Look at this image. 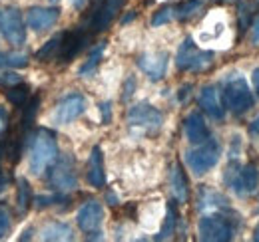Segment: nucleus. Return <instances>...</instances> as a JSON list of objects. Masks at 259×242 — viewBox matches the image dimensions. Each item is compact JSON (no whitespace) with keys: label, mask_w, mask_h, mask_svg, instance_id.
I'll list each match as a JSON object with an SVG mask.
<instances>
[{"label":"nucleus","mask_w":259,"mask_h":242,"mask_svg":"<svg viewBox=\"0 0 259 242\" xmlns=\"http://www.w3.org/2000/svg\"><path fill=\"white\" fill-rule=\"evenodd\" d=\"M58 159V143L56 135L50 129H38L32 135L30 143V155H28V167L32 175H42L50 169V165Z\"/></svg>","instance_id":"f257e3e1"},{"label":"nucleus","mask_w":259,"mask_h":242,"mask_svg":"<svg viewBox=\"0 0 259 242\" xmlns=\"http://www.w3.org/2000/svg\"><path fill=\"white\" fill-rule=\"evenodd\" d=\"M222 97H224L226 109H229L233 115L247 113L255 103V97H253V91L249 88V84L239 74L233 76L226 84V88L222 91Z\"/></svg>","instance_id":"f03ea898"},{"label":"nucleus","mask_w":259,"mask_h":242,"mask_svg":"<svg viewBox=\"0 0 259 242\" xmlns=\"http://www.w3.org/2000/svg\"><path fill=\"white\" fill-rule=\"evenodd\" d=\"M220 155H222V145L215 139L209 137L207 141L195 145V149H190L186 153V163H188V167L192 169L195 177H201L218 165Z\"/></svg>","instance_id":"7ed1b4c3"},{"label":"nucleus","mask_w":259,"mask_h":242,"mask_svg":"<svg viewBox=\"0 0 259 242\" xmlns=\"http://www.w3.org/2000/svg\"><path fill=\"white\" fill-rule=\"evenodd\" d=\"M215 54L209 50H199L194 44V38H186L184 44L178 50L176 56V66L182 72H205L213 64Z\"/></svg>","instance_id":"20e7f679"},{"label":"nucleus","mask_w":259,"mask_h":242,"mask_svg":"<svg viewBox=\"0 0 259 242\" xmlns=\"http://www.w3.org/2000/svg\"><path fill=\"white\" fill-rule=\"evenodd\" d=\"M48 183L54 191L58 193H68L78 187V173H76V161L72 153L58 155V159L50 165L48 173Z\"/></svg>","instance_id":"39448f33"},{"label":"nucleus","mask_w":259,"mask_h":242,"mask_svg":"<svg viewBox=\"0 0 259 242\" xmlns=\"http://www.w3.org/2000/svg\"><path fill=\"white\" fill-rule=\"evenodd\" d=\"M163 115L158 107L148 101H140L128 111V125L132 129H142L148 135H154L162 129Z\"/></svg>","instance_id":"423d86ee"},{"label":"nucleus","mask_w":259,"mask_h":242,"mask_svg":"<svg viewBox=\"0 0 259 242\" xmlns=\"http://www.w3.org/2000/svg\"><path fill=\"white\" fill-rule=\"evenodd\" d=\"M199 240L205 242H227L233 238V224L224 214H205L197 224Z\"/></svg>","instance_id":"0eeeda50"},{"label":"nucleus","mask_w":259,"mask_h":242,"mask_svg":"<svg viewBox=\"0 0 259 242\" xmlns=\"http://www.w3.org/2000/svg\"><path fill=\"white\" fill-rule=\"evenodd\" d=\"M0 34L12 46H22L26 42V26L22 22V12L16 6L0 8Z\"/></svg>","instance_id":"6e6552de"},{"label":"nucleus","mask_w":259,"mask_h":242,"mask_svg":"<svg viewBox=\"0 0 259 242\" xmlns=\"http://www.w3.org/2000/svg\"><path fill=\"white\" fill-rule=\"evenodd\" d=\"M226 183L237 193V195H251L255 193L259 187V171L255 165H245L243 169H239L235 165V171L233 167H227L226 171Z\"/></svg>","instance_id":"1a4fd4ad"},{"label":"nucleus","mask_w":259,"mask_h":242,"mask_svg":"<svg viewBox=\"0 0 259 242\" xmlns=\"http://www.w3.org/2000/svg\"><path fill=\"white\" fill-rule=\"evenodd\" d=\"M126 0H96V6L88 18V32L90 34H98V32H104L112 20L116 18V14L120 12V8L124 6Z\"/></svg>","instance_id":"9d476101"},{"label":"nucleus","mask_w":259,"mask_h":242,"mask_svg":"<svg viewBox=\"0 0 259 242\" xmlns=\"http://www.w3.org/2000/svg\"><path fill=\"white\" fill-rule=\"evenodd\" d=\"M86 111V97L82 93H70L58 103L54 111V121L58 125H68L74 119H78Z\"/></svg>","instance_id":"9b49d317"},{"label":"nucleus","mask_w":259,"mask_h":242,"mask_svg":"<svg viewBox=\"0 0 259 242\" xmlns=\"http://www.w3.org/2000/svg\"><path fill=\"white\" fill-rule=\"evenodd\" d=\"M138 68L148 76L150 82H160L165 72H167V64H169V54L167 52H152V54H142L138 56Z\"/></svg>","instance_id":"f8f14e48"},{"label":"nucleus","mask_w":259,"mask_h":242,"mask_svg":"<svg viewBox=\"0 0 259 242\" xmlns=\"http://www.w3.org/2000/svg\"><path fill=\"white\" fill-rule=\"evenodd\" d=\"M199 107L203 109V113H207L211 119L224 121L226 117V105H224V97L220 93L218 86H203L199 91Z\"/></svg>","instance_id":"ddd939ff"},{"label":"nucleus","mask_w":259,"mask_h":242,"mask_svg":"<svg viewBox=\"0 0 259 242\" xmlns=\"http://www.w3.org/2000/svg\"><path fill=\"white\" fill-rule=\"evenodd\" d=\"M92 34L88 32V28L80 26L72 32H64V38H62V46H60V52H58V60L60 62H70L72 58H76L82 48L88 44V38Z\"/></svg>","instance_id":"4468645a"},{"label":"nucleus","mask_w":259,"mask_h":242,"mask_svg":"<svg viewBox=\"0 0 259 242\" xmlns=\"http://www.w3.org/2000/svg\"><path fill=\"white\" fill-rule=\"evenodd\" d=\"M102 220H104V209H102V203H98V201L84 203L76 214V222H78L80 230L86 234L98 232L102 226Z\"/></svg>","instance_id":"2eb2a0df"},{"label":"nucleus","mask_w":259,"mask_h":242,"mask_svg":"<svg viewBox=\"0 0 259 242\" xmlns=\"http://www.w3.org/2000/svg\"><path fill=\"white\" fill-rule=\"evenodd\" d=\"M60 18L58 6H32L26 14V24L34 32H44L52 28Z\"/></svg>","instance_id":"dca6fc26"},{"label":"nucleus","mask_w":259,"mask_h":242,"mask_svg":"<svg viewBox=\"0 0 259 242\" xmlns=\"http://www.w3.org/2000/svg\"><path fill=\"white\" fill-rule=\"evenodd\" d=\"M184 129H186V137L192 145H199L203 141H207L211 135H209V129H207V123L203 119V115L199 111H192L186 121H184Z\"/></svg>","instance_id":"f3484780"},{"label":"nucleus","mask_w":259,"mask_h":242,"mask_svg":"<svg viewBox=\"0 0 259 242\" xmlns=\"http://www.w3.org/2000/svg\"><path fill=\"white\" fill-rule=\"evenodd\" d=\"M169 185H171V195L176 197L178 203H188L190 199V183L184 173V167L180 163H174L171 171H169Z\"/></svg>","instance_id":"a211bd4d"},{"label":"nucleus","mask_w":259,"mask_h":242,"mask_svg":"<svg viewBox=\"0 0 259 242\" xmlns=\"http://www.w3.org/2000/svg\"><path fill=\"white\" fill-rule=\"evenodd\" d=\"M88 183L94 187V189H102L106 185V173H104V155L100 147H92L90 153V159H88Z\"/></svg>","instance_id":"6ab92c4d"},{"label":"nucleus","mask_w":259,"mask_h":242,"mask_svg":"<svg viewBox=\"0 0 259 242\" xmlns=\"http://www.w3.org/2000/svg\"><path fill=\"white\" fill-rule=\"evenodd\" d=\"M42 240H74V230L70 224L60 222V220H54V222H48L44 228H42Z\"/></svg>","instance_id":"aec40b11"},{"label":"nucleus","mask_w":259,"mask_h":242,"mask_svg":"<svg viewBox=\"0 0 259 242\" xmlns=\"http://www.w3.org/2000/svg\"><path fill=\"white\" fill-rule=\"evenodd\" d=\"M259 6V0H241L237 6V20H239V36L245 34V30L251 26L253 10Z\"/></svg>","instance_id":"412c9836"},{"label":"nucleus","mask_w":259,"mask_h":242,"mask_svg":"<svg viewBox=\"0 0 259 242\" xmlns=\"http://www.w3.org/2000/svg\"><path fill=\"white\" fill-rule=\"evenodd\" d=\"M176 224H178V209H176V203L169 201L167 203V212H165L163 226L162 230L156 234V240H167V238H171V234L176 232Z\"/></svg>","instance_id":"4be33fe9"},{"label":"nucleus","mask_w":259,"mask_h":242,"mask_svg":"<svg viewBox=\"0 0 259 242\" xmlns=\"http://www.w3.org/2000/svg\"><path fill=\"white\" fill-rule=\"evenodd\" d=\"M205 211V209H215V211H222V209H227V201L213 193V191H207V189H201L199 191V211Z\"/></svg>","instance_id":"5701e85b"},{"label":"nucleus","mask_w":259,"mask_h":242,"mask_svg":"<svg viewBox=\"0 0 259 242\" xmlns=\"http://www.w3.org/2000/svg\"><path fill=\"white\" fill-rule=\"evenodd\" d=\"M62 38H64V32H60V34H56V36H52L38 52H36V60L40 62H48L52 60L54 56H58V52H60V46H62Z\"/></svg>","instance_id":"b1692460"},{"label":"nucleus","mask_w":259,"mask_h":242,"mask_svg":"<svg viewBox=\"0 0 259 242\" xmlns=\"http://www.w3.org/2000/svg\"><path fill=\"white\" fill-rule=\"evenodd\" d=\"M38 105H40V95H34L26 101V105L22 107L24 113H22V119H20V131L22 133H28V129L32 127L34 119H36V113H38Z\"/></svg>","instance_id":"393cba45"},{"label":"nucleus","mask_w":259,"mask_h":242,"mask_svg":"<svg viewBox=\"0 0 259 242\" xmlns=\"http://www.w3.org/2000/svg\"><path fill=\"white\" fill-rule=\"evenodd\" d=\"M104 50H106V44H104V42H100L96 48H92V52H90L88 60L84 62V64H82V68L78 70V76H80V78H86V76H90V74L96 70L100 60H102V56H104Z\"/></svg>","instance_id":"a878e982"},{"label":"nucleus","mask_w":259,"mask_h":242,"mask_svg":"<svg viewBox=\"0 0 259 242\" xmlns=\"http://www.w3.org/2000/svg\"><path fill=\"white\" fill-rule=\"evenodd\" d=\"M34 197H32V187L28 179H18V193H16V203H18V211L26 212L32 205Z\"/></svg>","instance_id":"bb28decb"},{"label":"nucleus","mask_w":259,"mask_h":242,"mask_svg":"<svg viewBox=\"0 0 259 242\" xmlns=\"http://www.w3.org/2000/svg\"><path fill=\"white\" fill-rule=\"evenodd\" d=\"M28 86L26 84H16V86H12V88H6V97H8V101L12 103V105H16V107H24L26 105V101H28Z\"/></svg>","instance_id":"cd10ccee"},{"label":"nucleus","mask_w":259,"mask_h":242,"mask_svg":"<svg viewBox=\"0 0 259 242\" xmlns=\"http://www.w3.org/2000/svg\"><path fill=\"white\" fill-rule=\"evenodd\" d=\"M201 8H203V0H186L184 4H180V6L176 8V18L182 20V22H186V20H190L192 16H195Z\"/></svg>","instance_id":"c85d7f7f"},{"label":"nucleus","mask_w":259,"mask_h":242,"mask_svg":"<svg viewBox=\"0 0 259 242\" xmlns=\"http://www.w3.org/2000/svg\"><path fill=\"white\" fill-rule=\"evenodd\" d=\"M0 66L2 68H26L28 66V56L26 54H16V52L0 54Z\"/></svg>","instance_id":"c756f323"},{"label":"nucleus","mask_w":259,"mask_h":242,"mask_svg":"<svg viewBox=\"0 0 259 242\" xmlns=\"http://www.w3.org/2000/svg\"><path fill=\"white\" fill-rule=\"evenodd\" d=\"M171 18H176V6L167 4V6L160 8V10L154 14V18H152V26H163V24H167Z\"/></svg>","instance_id":"7c9ffc66"},{"label":"nucleus","mask_w":259,"mask_h":242,"mask_svg":"<svg viewBox=\"0 0 259 242\" xmlns=\"http://www.w3.org/2000/svg\"><path fill=\"white\" fill-rule=\"evenodd\" d=\"M66 201V197L62 193H58L56 191V195H40V197H36L34 199V205H36V209H48V207H52V205H56V203H62Z\"/></svg>","instance_id":"2f4dec72"},{"label":"nucleus","mask_w":259,"mask_h":242,"mask_svg":"<svg viewBox=\"0 0 259 242\" xmlns=\"http://www.w3.org/2000/svg\"><path fill=\"white\" fill-rule=\"evenodd\" d=\"M10 224H12V218H10V211L0 205V238H4L8 232H10Z\"/></svg>","instance_id":"473e14b6"},{"label":"nucleus","mask_w":259,"mask_h":242,"mask_svg":"<svg viewBox=\"0 0 259 242\" xmlns=\"http://www.w3.org/2000/svg\"><path fill=\"white\" fill-rule=\"evenodd\" d=\"M136 76H128L126 78V82H124V86H122V101H130L132 99V95H134V91H136Z\"/></svg>","instance_id":"72a5a7b5"},{"label":"nucleus","mask_w":259,"mask_h":242,"mask_svg":"<svg viewBox=\"0 0 259 242\" xmlns=\"http://www.w3.org/2000/svg\"><path fill=\"white\" fill-rule=\"evenodd\" d=\"M20 82H22L20 76L14 74V72H4V74H0V86L12 88V86H16V84H20Z\"/></svg>","instance_id":"f704fd0d"},{"label":"nucleus","mask_w":259,"mask_h":242,"mask_svg":"<svg viewBox=\"0 0 259 242\" xmlns=\"http://www.w3.org/2000/svg\"><path fill=\"white\" fill-rule=\"evenodd\" d=\"M100 115H102V125H108L112 121V103L110 101L100 103Z\"/></svg>","instance_id":"c9c22d12"},{"label":"nucleus","mask_w":259,"mask_h":242,"mask_svg":"<svg viewBox=\"0 0 259 242\" xmlns=\"http://www.w3.org/2000/svg\"><path fill=\"white\" fill-rule=\"evenodd\" d=\"M251 42L253 44L259 42V14L253 18V22H251Z\"/></svg>","instance_id":"e433bc0d"},{"label":"nucleus","mask_w":259,"mask_h":242,"mask_svg":"<svg viewBox=\"0 0 259 242\" xmlns=\"http://www.w3.org/2000/svg\"><path fill=\"white\" fill-rule=\"evenodd\" d=\"M6 125H8V113H6V109L0 105V137H2V133H4Z\"/></svg>","instance_id":"4c0bfd02"},{"label":"nucleus","mask_w":259,"mask_h":242,"mask_svg":"<svg viewBox=\"0 0 259 242\" xmlns=\"http://www.w3.org/2000/svg\"><path fill=\"white\" fill-rule=\"evenodd\" d=\"M190 91H192V84H188V86H184L180 93H178V97H180V101H186L188 97H190Z\"/></svg>","instance_id":"58836bf2"},{"label":"nucleus","mask_w":259,"mask_h":242,"mask_svg":"<svg viewBox=\"0 0 259 242\" xmlns=\"http://www.w3.org/2000/svg\"><path fill=\"white\" fill-rule=\"evenodd\" d=\"M106 201H108V205H112V207H116V205H118V197H116L112 191H108V195H106Z\"/></svg>","instance_id":"ea45409f"},{"label":"nucleus","mask_w":259,"mask_h":242,"mask_svg":"<svg viewBox=\"0 0 259 242\" xmlns=\"http://www.w3.org/2000/svg\"><path fill=\"white\" fill-rule=\"evenodd\" d=\"M253 88H255V91L259 93V68L253 70Z\"/></svg>","instance_id":"a19ab883"},{"label":"nucleus","mask_w":259,"mask_h":242,"mask_svg":"<svg viewBox=\"0 0 259 242\" xmlns=\"http://www.w3.org/2000/svg\"><path fill=\"white\" fill-rule=\"evenodd\" d=\"M136 16H138V12H136V10H134V12H130L128 16H124V18H122V20H120V22H122V24H128V22H132V20H134V18H136Z\"/></svg>","instance_id":"79ce46f5"},{"label":"nucleus","mask_w":259,"mask_h":242,"mask_svg":"<svg viewBox=\"0 0 259 242\" xmlns=\"http://www.w3.org/2000/svg\"><path fill=\"white\" fill-rule=\"evenodd\" d=\"M249 131H251V133H255V135H259V117L249 125Z\"/></svg>","instance_id":"37998d69"},{"label":"nucleus","mask_w":259,"mask_h":242,"mask_svg":"<svg viewBox=\"0 0 259 242\" xmlns=\"http://www.w3.org/2000/svg\"><path fill=\"white\" fill-rule=\"evenodd\" d=\"M86 2H88V0H72V6L80 10V8H84V6H86Z\"/></svg>","instance_id":"c03bdc74"},{"label":"nucleus","mask_w":259,"mask_h":242,"mask_svg":"<svg viewBox=\"0 0 259 242\" xmlns=\"http://www.w3.org/2000/svg\"><path fill=\"white\" fill-rule=\"evenodd\" d=\"M28 238H32V228H28V230L24 232V236H20V240H28Z\"/></svg>","instance_id":"a18cd8bd"},{"label":"nucleus","mask_w":259,"mask_h":242,"mask_svg":"<svg viewBox=\"0 0 259 242\" xmlns=\"http://www.w3.org/2000/svg\"><path fill=\"white\" fill-rule=\"evenodd\" d=\"M4 187H6V177H4L2 171H0V191H4Z\"/></svg>","instance_id":"49530a36"},{"label":"nucleus","mask_w":259,"mask_h":242,"mask_svg":"<svg viewBox=\"0 0 259 242\" xmlns=\"http://www.w3.org/2000/svg\"><path fill=\"white\" fill-rule=\"evenodd\" d=\"M253 240L259 242V226H257V228H255V232H253Z\"/></svg>","instance_id":"de8ad7c7"},{"label":"nucleus","mask_w":259,"mask_h":242,"mask_svg":"<svg viewBox=\"0 0 259 242\" xmlns=\"http://www.w3.org/2000/svg\"><path fill=\"white\" fill-rule=\"evenodd\" d=\"M213 2H222V4H226V2H241V0H213Z\"/></svg>","instance_id":"09e8293b"},{"label":"nucleus","mask_w":259,"mask_h":242,"mask_svg":"<svg viewBox=\"0 0 259 242\" xmlns=\"http://www.w3.org/2000/svg\"><path fill=\"white\" fill-rule=\"evenodd\" d=\"M50 2H52V4H56V2H60V0H50Z\"/></svg>","instance_id":"8fccbe9b"}]
</instances>
